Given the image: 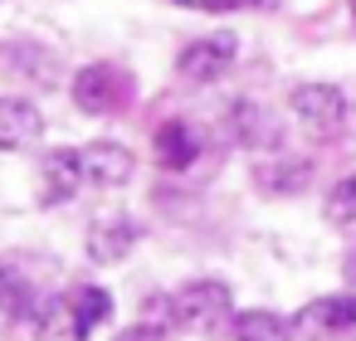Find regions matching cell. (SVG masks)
<instances>
[{
    "mask_svg": "<svg viewBox=\"0 0 356 341\" xmlns=\"http://www.w3.org/2000/svg\"><path fill=\"white\" fill-rule=\"evenodd\" d=\"M293 117H298V127L312 137V142H332L341 127H346V98H341V88H332V83H302V88H293Z\"/></svg>",
    "mask_w": 356,
    "mask_h": 341,
    "instance_id": "obj_1",
    "label": "cell"
},
{
    "mask_svg": "<svg viewBox=\"0 0 356 341\" xmlns=\"http://www.w3.org/2000/svg\"><path fill=\"white\" fill-rule=\"evenodd\" d=\"M171 302H176V322L191 326V331H210V326H220V322L229 317V307H234L229 288L215 283V278L186 283L181 292H171Z\"/></svg>",
    "mask_w": 356,
    "mask_h": 341,
    "instance_id": "obj_2",
    "label": "cell"
},
{
    "mask_svg": "<svg viewBox=\"0 0 356 341\" xmlns=\"http://www.w3.org/2000/svg\"><path fill=\"white\" fill-rule=\"evenodd\" d=\"M298 336L302 341H337L356 326V297L351 292H332V297H317L298 312Z\"/></svg>",
    "mask_w": 356,
    "mask_h": 341,
    "instance_id": "obj_3",
    "label": "cell"
},
{
    "mask_svg": "<svg viewBox=\"0 0 356 341\" xmlns=\"http://www.w3.org/2000/svg\"><path fill=\"white\" fill-rule=\"evenodd\" d=\"M234 54H239L234 35H205V40H195V44L181 49L176 69H181V78H191V83H210V78H220V74L234 64Z\"/></svg>",
    "mask_w": 356,
    "mask_h": 341,
    "instance_id": "obj_4",
    "label": "cell"
},
{
    "mask_svg": "<svg viewBox=\"0 0 356 341\" xmlns=\"http://www.w3.org/2000/svg\"><path fill=\"white\" fill-rule=\"evenodd\" d=\"M137 239H142L137 219H127V215H108V219H93V224H88L83 249H88V258H93V263H118V258H127V253H132V244H137Z\"/></svg>",
    "mask_w": 356,
    "mask_h": 341,
    "instance_id": "obj_5",
    "label": "cell"
},
{
    "mask_svg": "<svg viewBox=\"0 0 356 341\" xmlns=\"http://www.w3.org/2000/svg\"><path fill=\"white\" fill-rule=\"evenodd\" d=\"M44 137V117L30 98H0V151H30Z\"/></svg>",
    "mask_w": 356,
    "mask_h": 341,
    "instance_id": "obj_6",
    "label": "cell"
},
{
    "mask_svg": "<svg viewBox=\"0 0 356 341\" xmlns=\"http://www.w3.org/2000/svg\"><path fill=\"white\" fill-rule=\"evenodd\" d=\"M79 156H83V176H88L93 185H103V190L127 185V181H132V166H137L122 142H88Z\"/></svg>",
    "mask_w": 356,
    "mask_h": 341,
    "instance_id": "obj_7",
    "label": "cell"
},
{
    "mask_svg": "<svg viewBox=\"0 0 356 341\" xmlns=\"http://www.w3.org/2000/svg\"><path fill=\"white\" fill-rule=\"evenodd\" d=\"M122 98V83H118V69H108V64H88L79 78H74V103L83 108V113H108L113 103Z\"/></svg>",
    "mask_w": 356,
    "mask_h": 341,
    "instance_id": "obj_8",
    "label": "cell"
},
{
    "mask_svg": "<svg viewBox=\"0 0 356 341\" xmlns=\"http://www.w3.org/2000/svg\"><path fill=\"white\" fill-rule=\"evenodd\" d=\"M152 151H156V161H161L166 171H186V166L200 156V137H195V127H186V122H161Z\"/></svg>",
    "mask_w": 356,
    "mask_h": 341,
    "instance_id": "obj_9",
    "label": "cell"
},
{
    "mask_svg": "<svg viewBox=\"0 0 356 341\" xmlns=\"http://www.w3.org/2000/svg\"><path fill=\"white\" fill-rule=\"evenodd\" d=\"M83 181H88V176H83V156H79V151H49V156H44V205L69 200Z\"/></svg>",
    "mask_w": 356,
    "mask_h": 341,
    "instance_id": "obj_10",
    "label": "cell"
},
{
    "mask_svg": "<svg viewBox=\"0 0 356 341\" xmlns=\"http://www.w3.org/2000/svg\"><path fill=\"white\" fill-rule=\"evenodd\" d=\"M0 312H6L10 322H35V317H40V292H35V283H30L20 268H6V263H0Z\"/></svg>",
    "mask_w": 356,
    "mask_h": 341,
    "instance_id": "obj_11",
    "label": "cell"
},
{
    "mask_svg": "<svg viewBox=\"0 0 356 341\" xmlns=\"http://www.w3.org/2000/svg\"><path fill=\"white\" fill-rule=\"evenodd\" d=\"M288 336H293V326L278 312L254 307V312H239L234 317V341H288Z\"/></svg>",
    "mask_w": 356,
    "mask_h": 341,
    "instance_id": "obj_12",
    "label": "cell"
},
{
    "mask_svg": "<svg viewBox=\"0 0 356 341\" xmlns=\"http://www.w3.org/2000/svg\"><path fill=\"white\" fill-rule=\"evenodd\" d=\"M69 312H74V336L83 341V336H93L98 322L113 317V297H108L103 288H83V292H79V307H69Z\"/></svg>",
    "mask_w": 356,
    "mask_h": 341,
    "instance_id": "obj_13",
    "label": "cell"
},
{
    "mask_svg": "<svg viewBox=\"0 0 356 341\" xmlns=\"http://www.w3.org/2000/svg\"><path fill=\"white\" fill-rule=\"evenodd\" d=\"M327 224H356V171L341 176L332 190H327V205H322Z\"/></svg>",
    "mask_w": 356,
    "mask_h": 341,
    "instance_id": "obj_14",
    "label": "cell"
},
{
    "mask_svg": "<svg viewBox=\"0 0 356 341\" xmlns=\"http://www.w3.org/2000/svg\"><path fill=\"white\" fill-rule=\"evenodd\" d=\"M118 341H161V336H156V326H147V322H142V326H132V331H122Z\"/></svg>",
    "mask_w": 356,
    "mask_h": 341,
    "instance_id": "obj_15",
    "label": "cell"
},
{
    "mask_svg": "<svg viewBox=\"0 0 356 341\" xmlns=\"http://www.w3.org/2000/svg\"><path fill=\"white\" fill-rule=\"evenodd\" d=\"M176 6H191V10H225V6H239V0H176Z\"/></svg>",
    "mask_w": 356,
    "mask_h": 341,
    "instance_id": "obj_16",
    "label": "cell"
},
{
    "mask_svg": "<svg viewBox=\"0 0 356 341\" xmlns=\"http://www.w3.org/2000/svg\"><path fill=\"white\" fill-rule=\"evenodd\" d=\"M346 278H351V283H356V253H351V258H346Z\"/></svg>",
    "mask_w": 356,
    "mask_h": 341,
    "instance_id": "obj_17",
    "label": "cell"
}]
</instances>
